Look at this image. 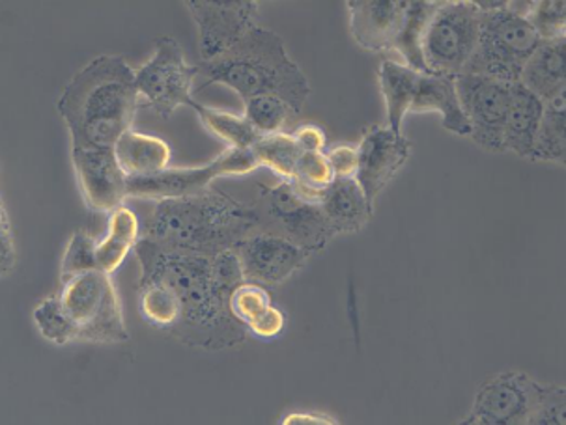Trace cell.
Wrapping results in <instances>:
<instances>
[{
    "instance_id": "obj_1",
    "label": "cell",
    "mask_w": 566,
    "mask_h": 425,
    "mask_svg": "<svg viewBox=\"0 0 566 425\" xmlns=\"http://www.w3.org/2000/svg\"><path fill=\"white\" fill-rule=\"evenodd\" d=\"M137 258L143 269L139 284L161 281L180 302V319L169 330L175 340L206 351L245 342L248 329L229 308L230 294L245 280L234 251L206 256L140 240Z\"/></svg>"
},
{
    "instance_id": "obj_2",
    "label": "cell",
    "mask_w": 566,
    "mask_h": 425,
    "mask_svg": "<svg viewBox=\"0 0 566 425\" xmlns=\"http://www.w3.org/2000/svg\"><path fill=\"white\" fill-rule=\"evenodd\" d=\"M140 105L137 78L122 56H99L62 92L59 115L66 121L72 150L115 148L132 129Z\"/></svg>"
},
{
    "instance_id": "obj_3",
    "label": "cell",
    "mask_w": 566,
    "mask_h": 425,
    "mask_svg": "<svg viewBox=\"0 0 566 425\" xmlns=\"http://www.w3.org/2000/svg\"><path fill=\"white\" fill-rule=\"evenodd\" d=\"M262 230L259 211L224 192L208 189L193 196L159 200L146 216L140 240L175 251L216 256Z\"/></svg>"
},
{
    "instance_id": "obj_4",
    "label": "cell",
    "mask_w": 566,
    "mask_h": 425,
    "mask_svg": "<svg viewBox=\"0 0 566 425\" xmlns=\"http://www.w3.org/2000/svg\"><path fill=\"white\" fill-rule=\"evenodd\" d=\"M34 323L56 346L120 343L129 338L115 284L102 269L64 278L61 291L36 306Z\"/></svg>"
},
{
    "instance_id": "obj_5",
    "label": "cell",
    "mask_w": 566,
    "mask_h": 425,
    "mask_svg": "<svg viewBox=\"0 0 566 425\" xmlns=\"http://www.w3.org/2000/svg\"><path fill=\"white\" fill-rule=\"evenodd\" d=\"M200 72L208 78L206 86L224 84L238 92L243 102L256 96H277L290 103L297 115H302L311 94L305 73L290 59L283 40L260 26H254L227 53L202 62Z\"/></svg>"
},
{
    "instance_id": "obj_6",
    "label": "cell",
    "mask_w": 566,
    "mask_h": 425,
    "mask_svg": "<svg viewBox=\"0 0 566 425\" xmlns=\"http://www.w3.org/2000/svg\"><path fill=\"white\" fill-rule=\"evenodd\" d=\"M541 38L527 19L505 8L494 12L481 13L479 42L475 53L464 73L497 78L503 83H520L525 62L538 47Z\"/></svg>"
},
{
    "instance_id": "obj_7",
    "label": "cell",
    "mask_w": 566,
    "mask_h": 425,
    "mask_svg": "<svg viewBox=\"0 0 566 425\" xmlns=\"http://www.w3.org/2000/svg\"><path fill=\"white\" fill-rule=\"evenodd\" d=\"M481 12L473 0L438 2L422 34V62L430 75L458 77L465 72L479 42Z\"/></svg>"
},
{
    "instance_id": "obj_8",
    "label": "cell",
    "mask_w": 566,
    "mask_h": 425,
    "mask_svg": "<svg viewBox=\"0 0 566 425\" xmlns=\"http://www.w3.org/2000/svg\"><path fill=\"white\" fill-rule=\"evenodd\" d=\"M260 168V162L249 148H229L218 159L205 167L167 168L164 172L140 178H127L129 198L167 200V198L193 196L210 189L211 181L224 176H245Z\"/></svg>"
},
{
    "instance_id": "obj_9",
    "label": "cell",
    "mask_w": 566,
    "mask_h": 425,
    "mask_svg": "<svg viewBox=\"0 0 566 425\" xmlns=\"http://www.w3.org/2000/svg\"><path fill=\"white\" fill-rule=\"evenodd\" d=\"M200 67L189 66L180 45L172 38H159L156 54L135 72L140 105L150 107L161 118H170L176 108L193 102L191 86Z\"/></svg>"
},
{
    "instance_id": "obj_10",
    "label": "cell",
    "mask_w": 566,
    "mask_h": 425,
    "mask_svg": "<svg viewBox=\"0 0 566 425\" xmlns=\"http://www.w3.org/2000/svg\"><path fill=\"white\" fill-rule=\"evenodd\" d=\"M259 215H268L283 230V237L292 241L308 254L318 252L335 237L332 224L318 202L300 196L289 181L275 187H262Z\"/></svg>"
},
{
    "instance_id": "obj_11",
    "label": "cell",
    "mask_w": 566,
    "mask_h": 425,
    "mask_svg": "<svg viewBox=\"0 0 566 425\" xmlns=\"http://www.w3.org/2000/svg\"><path fill=\"white\" fill-rule=\"evenodd\" d=\"M457 92L465 118L470 121V137L486 150L503 151L512 84L484 75L462 73L457 77Z\"/></svg>"
},
{
    "instance_id": "obj_12",
    "label": "cell",
    "mask_w": 566,
    "mask_h": 425,
    "mask_svg": "<svg viewBox=\"0 0 566 425\" xmlns=\"http://www.w3.org/2000/svg\"><path fill=\"white\" fill-rule=\"evenodd\" d=\"M536 381L525 373H500L482 384L464 425H530L535 407Z\"/></svg>"
},
{
    "instance_id": "obj_13",
    "label": "cell",
    "mask_w": 566,
    "mask_h": 425,
    "mask_svg": "<svg viewBox=\"0 0 566 425\" xmlns=\"http://www.w3.org/2000/svg\"><path fill=\"white\" fill-rule=\"evenodd\" d=\"M186 7L199 24L205 62L227 53L256 26L259 2L253 0H189Z\"/></svg>"
},
{
    "instance_id": "obj_14",
    "label": "cell",
    "mask_w": 566,
    "mask_h": 425,
    "mask_svg": "<svg viewBox=\"0 0 566 425\" xmlns=\"http://www.w3.org/2000/svg\"><path fill=\"white\" fill-rule=\"evenodd\" d=\"M245 280L260 286H279L302 269L308 252L283 235L256 232L240 241L234 248Z\"/></svg>"
},
{
    "instance_id": "obj_15",
    "label": "cell",
    "mask_w": 566,
    "mask_h": 425,
    "mask_svg": "<svg viewBox=\"0 0 566 425\" xmlns=\"http://www.w3.org/2000/svg\"><path fill=\"white\" fill-rule=\"evenodd\" d=\"M72 161L91 210L111 213L124 205L127 176L116 159L115 148H78L72 150Z\"/></svg>"
},
{
    "instance_id": "obj_16",
    "label": "cell",
    "mask_w": 566,
    "mask_h": 425,
    "mask_svg": "<svg viewBox=\"0 0 566 425\" xmlns=\"http://www.w3.org/2000/svg\"><path fill=\"white\" fill-rule=\"evenodd\" d=\"M410 140L389 127H376L365 135L357 148L356 180L370 204L410 159Z\"/></svg>"
},
{
    "instance_id": "obj_17",
    "label": "cell",
    "mask_w": 566,
    "mask_h": 425,
    "mask_svg": "<svg viewBox=\"0 0 566 425\" xmlns=\"http://www.w3.org/2000/svg\"><path fill=\"white\" fill-rule=\"evenodd\" d=\"M408 4L402 0H352L348 2L352 36L373 53L395 49Z\"/></svg>"
},
{
    "instance_id": "obj_18",
    "label": "cell",
    "mask_w": 566,
    "mask_h": 425,
    "mask_svg": "<svg viewBox=\"0 0 566 425\" xmlns=\"http://www.w3.org/2000/svg\"><path fill=\"white\" fill-rule=\"evenodd\" d=\"M318 204L335 235L359 232L374 215V205L356 178H335L322 192Z\"/></svg>"
},
{
    "instance_id": "obj_19",
    "label": "cell",
    "mask_w": 566,
    "mask_h": 425,
    "mask_svg": "<svg viewBox=\"0 0 566 425\" xmlns=\"http://www.w3.org/2000/svg\"><path fill=\"white\" fill-rule=\"evenodd\" d=\"M411 113H440L447 131L471 135V126L458 99L457 77L419 73Z\"/></svg>"
},
{
    "instance_id": "obj_20",
    "label": "cell",
    "mask_w": 566,
    "mask_h": 425,
    "mask_svg": "<svg viewBox=\"0 0 566 425\" xmlns=\"http://www.w3.org/2000/svg\"><path fill=\"white\" fill-rule=\"evenodd\" d=\"M520 84L538 99L549 102L566 92V38L541 42L525 62Z\"/></svg>"
},
{
    "instance_id": "obj_21",
    "label": "cell",
    "mask_w": 566,
    "mask_h": 425,
    "mask_svg": "<svg viewBox=\"0 0 566 425\" xmlns=\"http://www.w3.org/2000/svg\"><path fill=\"white\" fill-rule=\"evenodd\" d=\"M543 113V99L531 94L522 84H512L511 108L503 131V151H514L516 156L530 159Z\"/></svg>"
},
{
    "instance_id": "obj_22",
    "label": "cell",
    "mask_w": 566,
    "mask_h": 425,
    "mask_svg": "<svg viewBox=\"0 0 566 425\" xmlns=\"http://www.w3.org/2000/svg\"><path fill=\"white\" fill-rule=\"evenodd\" d=\"M116 159L127 178L154 176L169 168L170 148L165 140L135 129L122 135L115 146Z\"/></svg>"
},
{
    "instance_id": "obj_23",
    "label": "cell",
    "mask_w": 566,
    "mask_h": 425,
    "mask_svg": "<svg viewBox=\"0 0 566 425\" xmlns=\"http://www.w3.org/2000/svg\"><path fill=\"white\" fill-rule=\"evenodd\" d=\"M139 219L126 205L116 208L109 213L107 235L97 243V264L107 275H113L127 258L133 246L140 241Z\"/></svg>"
},
{
    "instance_id": "obj_24",
    "label": "cell",
    "mask_w": 566,
    "mask_h": 425,
    "mask_svg": "<svg viewBox=\"0 0 566 425\" xmlns=\"http://www.w3.org/2000/svg\"><path fill=\"white\" fill-rule=\"evenodd\" d=\"M419 72L411 70L406 64L384 61L380 67V84L386 99L387 121L389 129L397 135H402L403 118L411 110V103L416 97Z\"/></svg>"
},
{
    "instance_id": "obj_25",
    "label": "cell",
    "mask_w": 566,
    "mask_h": 425,
    "mask_svg": "<svg viewBox=\"0 0 566 425\" xmlns=\"http://www.w3.org/2000/svg\"><path fill=\"white\" fill-rule=\"evenodd\" d=\"M531 161L559 162L566 159V92L544 102L543 120L536 131Z\"/></svg>"
},
{
    "instance_id": "obj_26",
    "label": "cell",
    "mask_w": 566,
    "mask_h": 425,
    "mask_svg": "<svg viewBox=\"0 0 566 425\" xmlns=\"http://www.w3.org/2000/svg\"><path fill=\"white\" fill-rule=\"evenodd\" d=\"M189 107L193 108L195 113L199 115L206 129L224 140L230 148H249L251 150L260 138L264 137L249 124L245 116H235L232 113L208 108L200 105L199 102H195V99L189 103Z\"/></svg>"
},
{
    "instance_id": "obj_27",
    "label": "cell",
    "mask_w": 566,
    "mask_h": 425,
    "mask_svg": "<svg viewBox=\"0 0 566 425\" xmlns=\"http://www.w3.org/2000/svg\"><path fill=\"white\" fill-rule=\"evenodd\" d=\"M251 150L259 159L260 167L272 168L273 172L283 181L294 180L295 167H297L303 150L292 132L264 135Z\"/></svg>"
},
{
    "instance_id": "obj_28",
    "label": "cell",
    "mask_w": 566,
    "mask_h": 425,
    "mask_svg": "<svg viewBox=\"0 0 566 425\" xmlns=\"http://www.w3.org/2000/svg\"><path fill=\"white\" fill-rule=\"evenodd\" d=\"M438 2H410L408 4V12L403 19L402 31L398 34L395 49L398 53L402 54L406 66L416 70L419 73H427L424 70V62H422V34L427 29L428 21L436 12Z\"/></svg>"
},
{
    "instance_id": "obj_29",
    "label": "cell",
    "mask_w": 566,
    "mask_h": 425,
    "mask_svg": "<svg viewBox=\"0 0 566 425\" xmlns=\"http://www.w3.org/2000/svg\"><path fill=\"white\" fill-rule=\"evenodd\" d=\"M140 314L146 323L161 329L169 334V330L180 319V302L175 291L161 281H145L139 284Z\"/></svg>"
},
{
    "instance_id": "obj_30",
    "label": "cell",
    "mask_w": 566,
    "mask_h": 425,
    "mask_svg": "<svg viewBox=\"0 0 566 425\" xmlns=\"http://www.w3.org/2000/svg\"><path fill=\"white\" fill-rule=\"evenodd\" d=\"M335 181L332 164L327 161L324 151H303L297 167H295L294 180L289 181L295 192L305 200L319 202L322 192Z\"/></svg>"
},
{
    "instance_id": "obj_31",
    "label": "cell",
    "mask_w": 566,
    "mask_h": 425,
    "mask_svg": "<svg viewBox=\"0 0 566 425\" xmlns=\"http://www.w3.org/2000/svg\"><path fill=\"white\" fill-rule=\"evenodd\" d=\"M297 116L294 107L277 96H256L245 102V118L260 135L283 132Z\"/></svg>"
},
{
    "instance_id": "obj_32",
    "label": "cell",
    "mask_w": 566,
    "mask_h": 425,
    "mask_svg": "<svg viewBox=\"0 0 566 425\" xmlns=\"http://www.w3.org/2000/svg\"><path fill=\"white\" fill-rule=\"evenodd\" d=\"M272 295L270 291L260 286L256 281L243 280L235 286L234 291L230 294L229 308L230 314L234 316L240 323H253L254 319H259L270 306H272Z\"/></svg>"
},
{
    "instance_id": "obj_33",
    "label": "cell",
    "mask_w": 566,
    "mask_h": 425,
    "mask_svg": "<svg viewBox=\"0 0 566 425\" xmlns=\"http://www.w3.org/2000/svg\"><path fill=\"white\" fill-rule=\"evenodd\" d=\"M527 21L535 29L536 36L541 38V42H552V40L566 38L565 0L533 2Z\"/></svg>"
},
{
    "instance_id": "obj_34",
    "label": "cell",
    "mask_w": 566,
    "mask_h": 425,
    "mask_svg": "<svg viewBox=\"0 0 566 425\" xmlns=\"http://www.w3.org/2000/svg\"><path fill=\"white\" fill-rule=\"evenodd\" d=\"M99 269L97 264V243L85 232H77L67 243L66 254L62 259L61 278Z\"/></svg>"
},
{
    "instance_id": "obj_35",
    "label": "cell",
    "mask_w": 566,
    "mask_h": 425,
    "mask_svg": "<svg viewBox=\"0 0 566 425\" xmlns=\"http://www.w3.org/2000/svg\"><path fill=\"white\" fill-rule=\"evenodd\" d=\"M566 390L563 386L538 384L535 407L531 413L530 425H565Z\"/></svg>"
},
{
    "instance_id": "obj_36",
    "label": "cell",
    "mask_w": 566,
    "mask_h": 425,
    "mask_svg": "<svg viewBox=\"0 0 566 425\" xmlns=\"http://www.w3.org/2000/svg\"><path fill=\"white\" fill-rule=\"evenodd\" d=\"M284 327H286V318H284L283 311L279 310L277 306L272 305L259 319H254L248 329L259 338L273 340V338L283 334Z\"/></svg>"
},
{
    "instance_id": "obj_37",
    "label": "cell",
    "mask_w": 566,
    "mask_h": 425,
    "mask_svg": "<svg viewBox=\"0 0 566 425\" xmlns=\"http://www.w3.org/2000/svg\"><path fill=\"white\" fill-rule=\"evenodd\" d=\"M335 178H356L357 150L349 146H335L326 153Z\"/></svg>"
},
{
    "instance_id": "obj_38",
    "label": "cell",
    "mask_w": 566,
    "mask_h": 425,
    "mask_svg": "<svg viewBox=\"0 0 566 425\" xmlns=\"http://www.w3.org/2000/svg\"><path fill=\"white\" fill-rule=\"evenodd\" d=\"M2 229H0V243H2V259H0V269L2 275L7 276L15 265V245H13L12 229H10V221H8V213L2 208Z\"/></svg>"
},
{
    "instance_id": "obj_39",
    "label": "cell",
    "mask_w": 566,
    "mask_h": 425,
    "mask_svg": "<svg viewBox=\"0 0 566 425\" xmlns=\"http://www.w3.org/2000/svg\"><path fill=\"white\" fill-rule=\"evenodd\" d=\"M297 145L302 146L303 151H324L326 148V132L316 126L297 127L294 132Z\"/></svg>"
},
{
    "instance_id": "obj_40",
    "label": "cell",
    "mask_w": 566,
    "mask_h": 425,
    "mask_svg": "<svg viewBox=\"0 0 566 425\" xmlns=\"http://www.w3.org/2000/svg\"><path fill=\"white\" fill-rule=\"evenodd\" d=\"M281 424L284 425H327V424H338L337 419L332 418V416H326V414H314V413H294L289 414V416H284L281 419Z\"/></svg>"
}]
</instances>
